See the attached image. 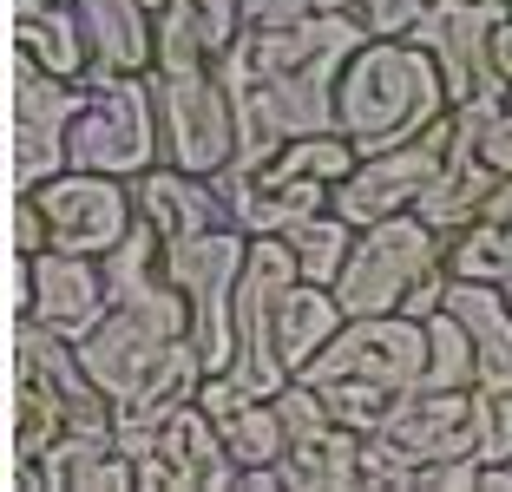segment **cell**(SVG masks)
I'll use <instances>...</instances> for the list:
<instances>
[{
  "label": "cell",
  "instance_id": "obj_9",
  "mask_svg": "<svg viewBox=\"0 0 512 492\" xmlns=\"http://www.w3.org/2000/svg\"><path fill=\"white\" fill-rule=\"evenodd\" d=\"M79 105H86L79 79H60V73H46L40 60L14 53V184L20 191L60 178L66 164H73Z\"/></svg>",
  "mask_w": 512,
  "mask_h": 492
},
{
  "label": "cell",
  "instance_id": "obj_2",
  "mask_svg": "<svg viewBox=\"0 0 512 492\" xmlns=\"http://www.w3.org/2000/svg\"><path fill=\"white\" fill-rule=\"evenodd\" d=\"M302 381L329 401V414L355 433H375L407 394L427 381V322L414 315H348Z\"/></svg>",
  "mask_w": 512,
  "mask_h": 492
},
{
  "label": "cell",
  "instance_id": "obj_6",
  "mask_svg": "<svg viewBox=\"0 0 512 492\" xmlns=\"http://www.w3.org/2000/svg\"><path fill=\"white\" fill-rule=\"evenodd\" d=\"M447 237L427 224L421 210H394L381 224H362L348 243V263L335 276V302L342 315H394L407 302V289L421 283L427 269H440Z\"/></svg>",
  "mask_w": 512,
  "mask_h": 492
},
{
  "label": "cell",
  "instance_id": "obj_13",
  "mask_svg": "<svg viewBox=\"0 0 512 492\" xmlns=\"http://www.w3.org/2000/svg\"><path fill=\"white\" fill-rule=\"evenodd\" d=\"M138 486H243V466L230 460L217 420L204 414V401L178 407V414L158 427L151 453L138 460Z\"/></svg>",
  "mask_w": 512,
  "mask_h": 492
},
{
  "label": "cell",
  "instance_id": "obj_35",
  "mask_svg": "<svg viewBox=\"0 0 512 492\" xmlns=\"http://www.w3.org/2000/svg\"><path fill=\"white\" fill-rule=\"evenodd\" d=\"M480 486H486V492H512V460L486 466V473H480Z\"/></svg>",
  "mask_w": 512,
  "mask_h": 492
},
{
  "label": "cell",
  "instance_id": "obj_8",
  "mask_svg": "<svg viewBox=\"0 0 512 492\" xmlns=\"http://www.w3.org/2000/svg\"><path fill=\"white\" fill-rule=\"evenodd\" d=\"M158 125H165V164L211 178L237 158V112L217 66H151Z\"/></svg>",
  "mask_w": 512,
  "mask_h": 492
},
{
  "label": "cell",
  "instance_id": "obj_19",
  "mask_svg": "<svg viewBox=\"0 0 512 492\" xmlns=\"http://www.w3.org/2000/svg\"><path fill=\"white\" fill-rule=\"evenodd\" d=\"M14 53H27L46 73L86 86V73H92L86 7H79V0H14Z\"/></svg>",
  "mask_w": 512,
  "mask_h": 492
},
{
  "label": "cell",
  "instance_id": "obj_14",
  "mask_svg": "<svg viewBox=\"0 0 512 492\" xmlns=\"http://www.w3.org/2000/svg\"><path fill=\"white\" fill-rule=\"evenodd\" d=\"M204 355H197V342L184 335L178 348H171L158 368L138 381L125 401H112V433H119V453L125 460H145L151 453V440H158V427H165L178 407H191L197 401V388H204Z\"/></svg>",
  "mask_w": 512,
  "mask_h": 492
},
{
  "label": "cell",
  "instance_id": "obj_34",
  "mask_svg": "<svg viewBox=\"0 0 512 492\" xmlns=\"http://www.w3.org/2000/svg\"><path fill=\"white\" fill-rule=\"evenodd\" d=\"M493 66H499V79L512 86V14L493 27Z\"/></svg>",
  "mask_w": 512,
  "mask_h": 492
},
{
  "label": "cell",
  "instance_id": "obj_29",
  "mask_svg": "<svg viewBox=\"0 0 512 492\" xmlns=\"http://www.w3.org/2000/svg\"><path fill=\"white\" fill-rule=\"evenodd\" d=\"M427 7H434V0H368L362 27H368V40H414Z\"/></svg>",
  "mask_w": 512,
  "mask_h": 492
},
{
  "label": "cell",
  "instance_id": "obj_11",
  "mask_svg": "<svg viewBox=\"0 0 512 492\" xmlns=\"http://www.w3.org/2000/svg\"><path fill=\"white\" fill-rule=\"evenodd\" d=\"M27 197L40 204L53 250H73V256H106L112 243L138 224L132 178H106V171H73V164H66L60 178L33 184Z\"/></svg>",
  "mask_w": 512,
  "mask_h": 492
},
{
  "label": "cell",
  "instance_id": "obj_32",
  "mask_svg": "<svg viewBox=\"0 0 512 492\" xmlns=\"http://www.w3.org/2000/svg\"><path fill=\"white\" fill-rule=\"evenodd\" d=\"M40 250H53V237H46L40 204L20 191V197H14V256H40Z\"/></svg>",
  "mask_w": 512,
  "mask_h": 492
},
{
  "label": "cell",
  "instance_id": "obj_24",
  "mask_svg": "<svg viewBox=\"0 0 512 492\" xmlns=\"http://www.w3.org/2000/svg\"><path fill=\"white\" fill-rule=\"evenodd\" d=\"M276 237L296 250L302 283H335L342 263H348V243H355V224H348L342 210H316V217H296V224L276 230Z\"/></svg>",
  "mask_w": 512,
  "mask_h": 492
},
{
  "label": "cell",
  "instance_id": "obj_25",
  "mask_svg": "<svg viewBox=\"0 0 512 492\" xmlns=\"http://www.w3.org/2000/svg\"><path fill=\"white\" fill-rule=\"evenodd\" d=\"M447 276H460V283H506L512 269V224H499V217H473L467 230H453L447 237Z\"/></svg>",
  "mask_w": 512,
  "mask_h": 492
},
{
  "label": "cell",
  "instance_id": "obj_1",
  "mask_svg": "<svg viewBox=\"0 0 512 492\" xmlns=\"http://www.w3.org/2000/svg\"><path fill=\"white\" fill-rule=\"evenodd\" d=\"M368 40L362 14H316L296 27H243L237 46L217 60V79L237 112V158L243 171H263L289 138L335 132V79L348 53Z\"/></svg>",
  "mask_w": 512,
  "mask_h": 492
},
{
  "label": "cell",
  "instance_id": "obj_18",
  "mask_svg": "<svg viewBox=\"0 0 512 492\" xmlns=\"http://www.w3.org/2000/svg\"><path fill=\"white\" fill-rule=\"evenodd\" d=\"M197 401H204V414L217 420V433H224L230 460H237L243 473H256V466H276V460H283L289 433H283V414H276L270 394H250L243 381H230V374H204Z\"/></svg>",
  "mask_w": 512,
  "mask_h": 492
},
{
  "label": "cell",
  "instance_id": "obj_12",
  "mask_svg": "<svg viewBox=\"0 0 512 492\" xmlns=\"http://www.w3.org/2000/svg\"><path fill=\"white\" fill-rule=\"evenodd\" d=\"M447 145H453V112L440 125H427L421 138H407V145H394V151L362 158L329 191V210H342L355 230L381 224V217H394V210H414V204H421V191L434 184V171L447 164Z\"/></svg>",
  "mask_w": 512,
  "mask_h": 492
},
{
  "label": "cell",
  "instance_id": "obj_21",
  "mask_svg": "<svg viewBox=\"0 0 512 492\" xmlns=\"http://www.w3.org/2000/svg\"><path fill=\"white\" fill-rule=\"evenodd\" d=\"M447 309L467 322L473 355H480V394H506L512 388V302L499 283H447Z\"/></svg>",
  "mask_w": 512,
  "mask_h": 492
},
{
  "label": "cell",
  "instance_id": "obj_4",
  "mask_svg": "<svg viewBox=\"0 0 512 492\" xmlns=\"http://www.w3.org/2000/svg\"><path fill=\"white\" fill-rule=\"evenodd\" d=\"M480 388H414L375 433H362V486H421L427 466L480 453Z\"/></svg>",
  "mask_w": 512,
  "mask_h": 492
},
{
  "label": "cell",
  "instance_id": "obj_10",
  "mask_svg": "<svg viewBox=\"0 0 512 492\" xmlns=\"http://www.w3.org/2000/svg\"><path fill=\"white\" fill-rule=\"evenodd\" d=\"M512 14V0H434L414 27V46H427L447 79L453 105L506 99V79L493 66V27Z\"/></svg>",
  "mask_w": 512,
  "mask_h": 492
},
{
  "label": "cell",
  "instance_id": "obj_16",
  "mask_svg": "<svg viewBox=\"0 0 512 492\" xmlns=\"http://www.w3.org/2000/svg\"><path fill=\"white\" fill-rule=\"evenodd\" d=\"M178 342L184 335H171L165 322H151V315H138V309H112L99 328L79 335V361L92 368V381H99L112 401H125V394H132Z\"/></svg>",
  "mask_w": 512,
  "mask_h": 492
},
{
  "label": "cell",
  "instance_id": "obj_20",
  "mask_svg": "<svg viewBox=\"0 0 512 492\" xmlns=\"http://www.w3.org/2000/svg\"><path fill=\"white\" fill-rule=\"evenodd\" d=\"M92 27L99 73H151L158 66V14L171 0H79Z\"/></svg>",
  "mask_w": 512,
  "mask_h": 492
},
{
  "label": "cell",
  "instance_id": "obj_26",
  "mask_svg": "<svg viewBox=\"0 0 512 492\" xmlns=\"http://www.w3.org/2000/svg\"><path fill=\"white\" fill-rule=\"evenodd\" d=\"M355 164H362V151L348 145L342 132H309V138H289V145L263 164V178H322V184H342Z\"/></svg>",
  "mask_w": 512,
  "mask_h": 492
},
{
  "label": "cell",
  "instance_id": "obj_7",
  "mask_svg": "<svg viewBox=\"0 0 512 492\" xmlns=\"http://www.w3.org/2000/svg\"><path fill=\"white\" fill-rule=\"evenodd\" d=\"M243 263H250V230L243 224L165 243V276L184 289V302H191V342H197V355H204L211 374H230V355H237V283H243Z\"/></svg>",
  "mask_w": 512,
  "mask_h": 492
},
{
  "label": "cell",
  "instance_id": "obj_15",
  "mask_svg": "<svg viewBox=\"0 0 512 492\" xmlns=\"http://www.w3.org/2000/svg\"><path fill=\"white\" fill-rule=\"evenodd\" d=\"M112 315V289H106V263L99 256H73V250H40L33 256V322L60 328V335H86ZM27 322V315H20Z\"/></svg>",
  "mask_w": 512,
  "mask_h": 492
},
{
  "label": "cell",
  "instance_id": "obj_30",
  "mask_svg": "<svg viewBox=\"0 0 512 492\" xmlns=\"http://www.w3.org/2000/svg\"><path fill=\"white\" fill-rule=\"evenodd\" d=\"M243 27H296L316 14H342V0H237Z\"/></svg>",
  "mask_w": 512,
  "mask_h": 492
},
{
  "label": "cell",
  "instance_id": "obj_5",
  "mask_svg": "<svg viewBox=\"0 0 512 492\" xmlns=\"http://www.w3.org/2000/svg\"><path fill=\"white\" fill-rule=\"evenodd\" d=\"M165 164V125L151 73H86V105L73 119V171L145 178Z\"/></svg>",
  "mask_w": 512,
  "mask_h": 492
},
{
  "label": "cell",
  "instance_id": "obj_31",
  "mask_svg": "<svg viewBox=\"0 0 512 492\" xmlns=\"http://www.w3.org/2000/svg\"><path fill=\"white\" fill-rule=\"evenodd\" d=\"M480 460H486V466L512 460V388H506V394H486V433H480Z\"/></svg>",
  "mask_w": 512,
  "mask_h": 492
},
{
  "label": "cell",
  "instance_id": "obj_27",
  "mask_svg": "<svg viewBox=\"0 0 512 492\" xmlns=\"http://www.w3.org/2000/svg\"><path fill=\"white\" fill-rule=\"evenodd\" d=\"M480 381V355H473V335L453 309L427 315V381L421 388H473Z\"/></svg>",
  "mask_w": 512,
  "mask_h": 492
},
{
  "label": "cell",
  "instance_id": "obj_36",
  "mask_svg": "<svg viewBox=\"0 0 512 492\" xmlns=\"http://www.w3.org/2000/svg\"><path fill=\"white\" fill-rule=\"evenodd\" d=\"M342 7H348V14H362V7H368V0H342Z\"/></svg>",
  "mask_w": 512,
  "mask_h": 492
},
{
  "label": "cell",
  "instance_id": "obj_22",
  "mask_svg": "<svg viewBox=\"0 0 512 492\" xmlns=\"http://www.w3.org/2000/svg\"><path fill=\"white\" fill-rule=\"evenodd\" d=\"M283 486H309V492H335V486H362V433L342 420H322L316 433L289 440L276 460Z\"/></svg>",
  "mask_w": 512,
  "mask_h": 492
},
{
  "label": "cell",
  "instance_id": "obj_28",
  "mask_svg": "<svg viewBox=\"0 0 512 492\" xmlns=\"http://www.w3.org/2000/svg\"><path fill=\"white\" fill-rule=\"evenodd\" d=\"M171 14L204 40L211 60H224L230 46H237V33H243V7H237V0H171Z\"/></svg>",
  "mask_w": 512,
  "mask_h": 492
},
{
  "label": "cell",
  "instance_id": "obj_33",
  "mask_svg": "<svg viewBox=\"0 0 512 492\" xmlns=\"http://www.w3.org/2000/svg\"><path fill=\"white\" fill-rule=\"evenodd\" d=\"M480 151L499 164V171H512V86H506V105H499L493 119H486V132H480Z\"/></svg>",
  "mask_w": 512,
  "mask_h": 492
},
{
  "label": "cell",
  "instance_id": "obj_3",
  "mask_svg": "<svg viewBox=\"0 0 512 492\" xmlns=\"http://www.w3.org/2000/svg\"><path fill=\"white\" fill-rule=\"evenodd\" d=\"M447 112H453L447 79H440L434 53L414 40H362L335 79V132L362 158L421 138Z\"/></svg>",
  "mask_w": 512,
  "mask_h": 492
},
{
  "label": "cell",
  "instance_id": "obj_17",
  "mask_svg": "<svg viewBox=\"0 0 512 492\" xmlns=\"http://www.w3.org/2000/svg\"><path fill=\"white\" fill-rule=\"evenodd\" d=\"M132 204L165 243H184V237H204V230L237 224L230 204L217 197V184L197 178V171H178V164H158V171L132 178Z\"/></svg>",
  "mask_w": 512,
  "mask_h": 492
},
{
  "label": "cell",
  "instance_id": "obj_23",
  "mask_svg": "<svg viewBox=\"0 0 512 492\" xmlns=\"http://www.w3.org/2000/svg\"><path fill=\"white\" fill-rule=\"evenodd\" d=\"M342 322L348 315H342V302H335L329 283H296L283 296V309H276V355H283V368L302 374L322 348H329V335Z\"/></svg>",
  "mask_w": 512,
  "mask_h": 492
}]
</instances>
